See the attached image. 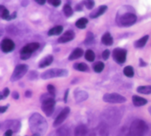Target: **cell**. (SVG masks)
<instances>
[{
    "label": "cell",
    "mask_w": 151,
    "mask_h": 136,
    "mask_svg": "<svg viewBox=\"0 0 151 136\" xmlns=\"http://www.w3.org/2000/svg\"><path fill=\"white\" fill-rule=\"evenodd\" d=\"M29 126L33 136L44 135L48 129L46 120L39 113H35L29 117Z\"/></svg>",
    "instance_id": "cell-1"
},
{
    "label": "cell",
    "mask_w": 151,
    "mask_h": 136,
    "mask_svg": "<svg viewBox=\"0 0 151 136\" xmlns=\"http://www.w3.org/2000/svg\"><path fill=\"white\" fill-rule=\"evenodd\" d=\"M148 132V126L142 120H135L132 122L129 129L130 136H146Z\"/></svg>",
    "instance_id": "cell-2"
},
{
    "label": "cell",
    "mask_w": 151,
    "mask_h": 136,
    "mask_svg": "<svg viewBox=\"0 0 151 136\" xmlns=\"http://www.w3.org/2000/svg\"><path fill=\"white\" fill-rule=\"evenodd\" d=\"M42 102V111L45 113L47 117L52 116L55 111V100L54 97L50 95L48 96V94H44L41 96Z\"/></svg>",
    "instance_id": "cell-3"
},
{
    "label": "cell",
    "mask_w": 151,
    "mask_h": 136,
    "mask_svg": "<svg viewBox=\"0 0 151 136\" xmlns=\"http://www.w3.org/2000/svg\"><path fill=\"white\" fill-rule=\"evenodd\" d=\"M68 75V71L63 68H51L41 75V78L43 80L54 78H60V77H66Z\"/></svg>",
    "instance_id": "cell-4"
},
{
    "label": "cell",
    "mask_w": 151,
    "mask_h": 136,
    "mask_svg": "<svg viewBox=\"0 0 151 136\" xmlns=\"http://www.w3.org/2000/svg\"><path fill=\"white\" fill-rule=\"evenodd\" d=\"M136 21H137V17L135 14L129 11L123 13L120 17L117 18L118 23L122 26H125V27H129V26L134 25Z\"/></svg>",
    "instance_id": "cell-5"
},
{
    "label": "cell",
    "mask_w": 151,
    "mask_h": 136,
    "mask_svg": "<svg viewBox=\"0 0 151 136\" xmlns=\"http://www.w3.org/2000/svg\"><path fill=\"white\" fill-rule=\"evenodd\" d=\"M40 44L38 42H32L27 44L26 46H24L21 49V52H20V54H21L20 55V57L23 60H28L32 56V53L34 51H37L40 48Z\"/></svg>",
    "instance_id": "cell-6"
},
{
    "label": "cell",
    "mask_w": 151,
    "mask_h": 136,
    "mask_svg": "<svg viewBox=\"0 0 151 136\" xmlns=\"http://www.w3.org/2000/svg\"><path fill=\"white\" fill-rule=\"evenodd\" d=\"M28 68H29V67L26 64L17 65L15 68H14L12 76H11V81L15 82L17 80H20L21 78H23L24 75H26L28 71Z\"/></svg>",
    "instance_id": "cell-7"
},
{
    "label": "cell",
    "mask_w": 151,
    "mask_h": 136,
    "mask_svg": "<svg viewBox=\"0 0 151 136\" xmlns=\"http://www.w3.org/2000/svg\"><path fill=\"white\" fill-rule=\"evenodd\" d=\"M103 100L106 103L110 104H119L126 102V99L120 94L116 93H106L103 96Z\"/></svg>",
    "instance_id": "cell-8"
},
{
    "label": "cell",
    "mask_w": 151,
    "mask_h": 136,
    "mask_svg": "<svg viewBox=\"0 0 151 136\" xmlns=\"http://www.w3.org/2000/svg\"><path fill=\"white\" fill-rule=\"evenodd\" d=\"M87 136H109L108 126L105 122H101Z\"/></svg>",
    "instance_id": "cell-9"
},
{
    "label": "cell",
    "mask_w": 151,
    "mask_h": 136,
    "mask_svg": "<svg viewBox=\"0 0 151 136\" xmlns=\"http://www.w3.org/2000/svg\"><path fill=\"white\" fill-rule=\"evenodd\" d=\"M126 56H127V51L126 50L122 49L120 48H116L113 51V60H115L119 64H122L126 60Z\"/></svg>",
    "instance_id": "cell-10"
},
{
    "label": "cell",
    "mask_w": 151,
    "mask_h": 136,
    "mask_svg": "<svg viewBox=\"0 0 151 136\" xmlns=\"http://www.w3.org/2000/svg\"><path fill=\"white\" fill-rule=\"evenodd\" d=\"M70 112V108L69 107L64 108L60 111V114L58 115L56 119L55 120V122H53L54 127H58V126H60V125L64 122V121L65 120L66 118L68 117Z\"/></svg>",
    "instance_id": "cell-11"
},
{
    "label": "cell",
    "mask_w": 151,
    "mask_h": 136,
    "mask_svg": "<svg viewBox=\"0 0 151 136\" xmlns=\"http://www.w3.org/2000/svg\"><path fill=\"white\" fill-rule=\"evenodd\" d=\"M14 48H15V44L14 41L9 38H5L1 42V50L4 53L12 52V51H14Z\"/></svg>",
    "instance_id": "cell-12"
},
{
    "label": "cell",
    "mask_w": 151,
    "mask_h": 136,
    "mask_svg": "<svg viewBox=\"0 0 151 136\" xmlns=\"http://www.w3.org/2000/svg\"><path fill=\"white\" fill-rule=\"evenodd\" d=\"M21 128V123L16 120H7L2 123V129H12L14 132H17Z\"/></svg>",
    "instance_id": "cell-13"
},
{
    "label": "cell",
    "mask_w": 151,
    "mask_h": 136,
    "mask_svg": "<svg viewBox=\"0 0 151 136\" xmlns=\"http://www.w3.org/2000/svg\"><path fill=\"white\" fill-rule=\"evenodd\" d=\"M76 35L75 32L72 30H68L66 32H64V34L62 35L60 38H58V43H60V44H64V43H67L69 41H72V40L74 39Z\"/></svg>",
    "instance_id": "cell-14"
},
{
    "label": "cell",
    "mask_w": 151,
    "mask_h": 136,
    "mask_svg": "<svg viewBox=\"0 0 151 136\" xmlns=\"http://www.w3.org/2000/svg\"><path fill=\"white\" fill-rule=\"evenodd\" d=\"M74 96H75V100L77 103H80L88 98V94L85 90H77L74 93Z\"/></svg>",
    "instance_id": "cell-15"
},
{
    "label": "cell",
    "mask_w": 151,
    "mask_h": 136,
    "mask_svg": "<svg viewBox=\"0 0 151 136\" xmlns=\"http://www.w3.org/2000/svg\"><path fill=\"white\" fill-rule=\"evenodd\" d=\"M106 10H107V6L106 5H101L98 9L93 11L91 14H89V16L91 18L95 19L104 14Z\"/></svg>",
    "instance_id": "cell-16"
},
{
    "label": "cell",
    "mask_w": 151,
    "mask_h": 136,
    "mask_svg": "<svg viewBox=\"0 0 151 136\" xmlns=\"http://www.w3.org/2000/svg\"><path fill=\"white\" fill-rule=\"evenodd\" d=\"M88 134V129L85 125H79L74 130V136H87Z\"/></svg>",
    "instance_id": "cell-17"
},
{
    "label": "cell",
    "mask_w": 151,
    "mask_h": 136,
    "mask_svg": "<svg viewBox=\"0 0 151 136\" xmlns=\"http://www.w3.org/2000/svg\"><path fill=\"white\" fill-rule=\"evenodd\" d=\"M54 60V58L52 55H48V56H45L40 60V63H39V67L40 68H44L45 67L48 66L52 64V62Z\"/></svg>",
    "instance_id": "cell-18"
},
{
    "label": "cell",
    "mask_w": 151,
    "mask_h": 136,
    "mask_svg": "<svg viewBox=\"0 0 151 136\" xmlns=\"http://www.w3.org/2000/svg\"><path fill=\"white\" fill-rule=\"evenodd\" d=\"M132 103L134 104V106L137 107H140V106L145 105L147 104V100L142 97L137 96V95H133L132 96Z\"/></svg>",
    "instance_id": "cell-19"
},
{
    "label": "cell",
    "mask_w": 151,
    "mask_h": 136,
    "mask_svg": "<svg viewBox=\"0 0 151 136\" xmlns=\"http://www.w3.org/2000/svg\"><path fill=\"white\" fill-rule=\"evenodd\" d=\"M84 54V51H83L82 48H76L72 53H70V56H69V60H76V59H79L81 56H83V55Z\"/></svg>",
    "instance_id": "cell-20"
},
{
    "label": "cell",
    "mask_w": 151,
    "mask_h": 136,
    "mask_svg": "<svg viewBox=\"0 0 151 136\" xmlns=\"http://www.w3.org/2000/svg\"><path fill=\"white\" fill-rule=\"evenodd\" d=\"M101 42L106 46H111L113 44V38L111 36L110 33L106 32L101 37Z\"/></svg>",
    "instance_id": "cell-21"
},
{
    "label": "cell",
    "mask_w": 151,
    "mask_h": 136,
    "mask_svg": "<svg viewBox=\"0 0 151 136\" xmlns=\"http://www.w3.org/2000/svg\"><path fill=\"white\" fill-rule=\"evenodd\" d=\"M148 38H149V36H144V37H142L140 39L137 40V41L134 42V46L136 48H141L145 46V44H147L148 41Z\"/></svg>",
    "instance_id": "cell-22"
},
{
    "label": "cell",
    "mask_w": 151,
    "mask_h": 136,
    "mask_svg": "<svg viewBox=\"0 0 151 136\" xmlns=\"http://www.w3.org/2000/svg\"><path fill=\"white\" fill-rule=\"evenodd\" d=\"M63 30H64V28H63L62 26H55V27H53L48 31V35L50 36H59L63 32Z\"/></svg>",
    "instance_id": "cell-23"
},
{
    "label": "cell",
    "mask_w": 151,
    "mask_h": 136,
    "mask_svg": "<svg viewBox=\"0 0 151 136\" xmlns=\"http://www.w3.org/2000/svg\"><path fill=\"white\" fill-rule=\"evenodd\" d=\"M0 14H1V17H2L3 20L10 21V13H9V10L5 9L3 5H0Z\"/></svg>",
    "instance_id": "cell-24"
},
{
    "label": "cell",
    "mask_w": 151,
    "mask_h": 136,
    "mask_svg": "<svg viewBox=\"0 0 151 136\" xmlns=\"http://www.w3.org/2000/svg\"><path fill=\"white\" fill-rule=\"evenodd\" d=\"M57 136H71V134L67 126H62L57 130Z\"/></svg>",
    "instance_id": "cell-25"
},
{
    "label": "cell",
    "mask_w": 151,
    "mask_h": 136,
    "mask_svg": "<svg viewBox=\"0 0 151 136\" xmlns=\"http://www.w3.org/2000/svg\"><path fill=\"white\" fill-rule=\"evenodd\" d=\"M137 91L139 93L149 95L151 94V85L149 86H140L137 88Z\"/></svg>",
    "instance_id": "cell-26"
},
{
    "label": "cell",
    "mask_w": 151,
    "mask_h": 136,
    "mask_svg": "<svg viewBox=\"0 0 151 136\" xmlns=\"http://www.w3.org/2000/svg\"><path fill=\"white\" fill-rule=\"evenodd\" d=\"M88 21L85 17H82V18L79 19L76 23V26L79 29H85L87 26Z\"/></svg>",
    "instance_id": "cell-27"
},
{
    "label": "cell",
    "mask_w": 151,
    "mask_h": 136,
    "mask_svg": "<svg viewBox=\"0 0 151 136\" xmlns=\"http://www.w3.org/2000/svg\"><path fill=\"white\" fill-rule=\"evenodd\" d=\"M123 73L128 78H133L134 75V68H133L132 66H128L124 68Z\"/></svg>",
    "instance_id": "cell-28"
},
{
    "label": "cell",
    "mask_w": 151,
    "mask_h": 136,
    "mask_svg": "<svg viewBox=\"0 0 151 136\" xmlns=\"http://www.w3.org/2000/svg\"><path fill=\"white\" fill-rule=\"evenodd\" d=\"M94 35H93L92 32H88L86 35V39H85L84 41V44L86 45H91L94 43Z\"/></svg>",
    "instance_id": "cell-29"
},
{
    "label": "cell",
    "mask_w": 151,
    "mask_h": 136,
    "mask_svg": "<svg viewBox=\"0 0 151 136\" xmlns=\"http://www.w3.org/2000/svg\"><path fill=\"white\" fill-rule=\"evenodd\" d=\"M85 57L87 61L94 62V59H95V54H94V51L91 50H87L85 53Z\"/></svg>",
    "instance_id": "cell-30"
},
{
    "label": "cell",
    "mask_w": 151,
    "mask_h": 136,
    "mask_svg": "<svg viewBox=\"0 0 151 136\" xmlns=\"http://www.w3.org/2000/svg\"><path fill=\"white\" fill-rule=\"evenodd\" d=\"M63 11L64 12V14L67 17H70L73 14V9L71 8V6L68 4H65L63 8Z\"/></svg>",
    "instance_id": "cell-31"
},
{
    "label": "cell",
    "mask_w": 151,
    "mask_h": 136,
    "mask_svg": "<svg viewBox=\"0 0 151 136\" xmlns=\"http://www.w3.org/2000/svg\"><path fill=\"white\" fill-rule=\"evenodd\" d=\"M104 68V63L103 62H98L94 66V71L97 73H101Z\"/></svg>",
    "instance_id": "cell-32"
},
{
    "label": "cell",
    "mask_w": 151,
    "mask_h": 136,
    "mask_svg": "<svg viewBox=\"0 0 151 136\" xmlns=\"http://www.w3.org/2000/svg\"><path fill=\"white\" fill-rule=\"evenodd\" d=\"M74 68H76L78 71H81V72H86L88 69V66L84 63H76V64H74Z\"/></svg>",
    "instance_id": "cell-33"
},
{
    "label": "cell",
    "mask_w": 151,
    "mask_h": 136,
    "mask_svg": "<svg viewBox=\"0 0 151 136\" xmlns=\"http://www.w3.org/2000/svg\"><path fill=\"white\" fill-rule=\"evenodd\" d=\"M83 3L85 5H86V9H88V10H91V9H92L93 8H94V5H95L94 2V1H92V0H88V1H84V2H83Z\"/></svg>",
    "instance_id": "cell-34"
},
{
    "label": "cell",
    "mask_w": 151,
    "mask_h": 136,
    "mask_svg": "<svg viewBox=\"0 0 151 136\" xmlns=\"http://www.w3.org/2000/svg\"><path fill=\"white\" fill-rule=\"evenodd\" d=\"M47 90H48V93L52 95V96H55V87H54L53 85H52V84H48V85L47 86Z\"/></svg>",
    "instance_id": "cell-35"
},
{
    "label": "cell",
    "mask_w": 151,
    "mask_h": 136,
    "mask_svg": "<svg viewBox=\"0 0 151 136\" xmlns=\"http://www.w3.org/2000/svg\"><path fill=\"white\" fill-rule=\"evenodd\" d=\"M9 93H10V91H9V89L8 88V87H6V88H5L3 90V91H2V94H1V95H0V99L2 100V99H3L4 98H7L8 96H9Z\"/></svg>",
    "instance_id": "cell-36"
},
{
    "label": "cell",
    "mask_w": 151,
    "mask_h": 136,
    "mask_svg": "<svg viewBox=\"0 0 151 136\" xmlns=\"http://www.w3.org/2000/svg\"><path fill=\"white\" fill-rule=\"evenodd\" d=\"M38 77V72H35V71H32L29 73L28 75V78L29 80H34V79L37 78Z\"/></svg>",
    "instance_id": "cell-37"
},
{
    "label": "cell",
    "mask_w": 151,
    "mask_h": 136,
    "mask_svg": "<svg viewBox=\"0 0 151 136\" xmlns=\"http://www.w3.org/2000/svg\"><path fill=\"white\" fill-rule=\"evenodd\" d=\"M110 51H109V50H105L103 53H102V58L104 59V60H108L109 56H110Z\"/></svg>",
    "instance_id": "cell-38"
},
{
    "label": "cell",
    "mask_w": 151,
    "mask_h": 136,
    "mask_svg": "<svg viewBox=\"0 0 151 136\" xmlns=\"http://www.w3.org/2000/svg\"><path fill=\"white\" fill-rule=\"evenodd\" d=\"M48 3L52 5L55 7H58L59 5L61 4V1L60 0H55V1H48Z\"/></svg>",
    "instance_id": "cell-39"
},
{
    "label": "cell",
    "mask_w": 151,
    "mask_h": 136,
    "mask_svg": "<svg viewBox=\"0 0 151 136\" xmlns=\"http://www.w3.org/2000/svg\"><path fill=\"white\" fill-rule=\"evenodd\" d=\"M14 133V131L12 129H8L5 132V136H12V134Z\"/></svg>",
    "instance_id": "cell-40"
},
{
    "label": "cell",
    "mask_w": 151,
    "mask_h": 136,
    "mask_svg": "<svg viewBox=\"0 0 151 136\" xmlns=\"http://www.w3.org/2000/svg\"><path fill=\"white\" fill-rule=\"evenodd\" d=\"M12 98H14V99H19V93L17 91L12 93Z\"/></svg>",
    "instance_id": "cell-41"
},
{
    "label": "cell",
    "mask_w": 151,
    "mask_h": 136,
    "mask_svg": "<svg viewBox=\"0 0 151 136\" xmlns=\"http://www.w3.org/2000/svg\"><path fill=\"white\" fill-rule=\"evenodd\" d=\"M8 109V106H2V107H0V113L1 114H3L5 111H7Z\"/></svg>",
    "instance_id": "cell-42"
},
{
    "label": "cell",
    "mask_w": 151,
    "mask_h": 136,
    "mask_svg": "<svg viewBox=\"0 0 151 136\" xmlns=\"http://www.w3.org/2000/svg\"><path fill=\"white\" fill-rule=\"evenodd\" d=\"M25 96L27 98H31V96H32V92H31L30 90H27L26 93H25Z\"/></svg>",
    "instance_id": "cell-43"
},
{
    "label": "cell",
    "mask_w": 151,
    "mask_h": 136,
    "mask_svg": "<svg viewBox=\"0 0 151 136\" xmlns=\"http://www.w3.org/2000/svg\"><path fill=\"white\" fill-rule=\"evenodd\" d=\"M139 62H140V66L141 67H144V66H146L147 65V63H145V62L144 61V60H142V59H140L139 60Z\"/></svg>",
    "instance_id": "cell-44"
},
{
    "label": "cell",
    "mask_w": 151,
    "mask_h": 136,
    "mask_svg": "<svg viewBox=\"0 0 151 136\" xmlns=\"http://www.w3.org/2000/svg\"><path fill=\"white\" fill-rule=\"evenodd\" d=\"M35 2H36L37 4H39V5H45V2H46L45 1V0H43V1H39V0H36Z\"/></svg>",
    "instance_id": "cell-45"
},
{
    "label": "cell",
    "mask_w": 151,
    "mask_h": 136,
    "mask_svg": "<svg viewBox=\"0 0 151 136\" xmlns=\"http://www.w3.org/2000/svg\"><path fill=\"white\" fill-rule=\"evenodd\" d=\"M69 94V90H67V91L65 92V95H64V102H67V97H68Z\"/></svg>",
    "instance_id": "cell-46"
},
{
    "label": "cell",
    "mask_w": 151,
    "mask_h": 136,
    "mask_svg": "<svg viewBox=\"0 0 151 136\" xmlns=\"http://www.w3.org/2000/svg\"><path fill=\"white\" fill-rule=\"evenodd\" d=\"M82 9H83V6H82L81 4H79V5H77L76 6V11H81Z\"/></svg>",
    "instance_id": "cell-47"
},
{
    "label": "cell",
    "mask_w": 151,
    "mask_h": 136,
    "mask_svg": "<svg viewBox=\"0 0 151 136\" xmlns=\"http://www.w3.org/2000/svg\"><path fill=\"white\" fill-rule=\"evenodd\" d=\"M28 3H29V2H27V1H23V2H21V5H22V6H24V7H26L27 5H28Z\"/></svg>",
    "instance_id": "cell-48"
},
{
    "label": "cell",
    "mask_w": 151,
    "mask_h": 136,
    "mask_svg": "<svg viewBox=\"0 0 151 136\" xmlns=\"http://www.w3.org/2000/svg\"><path fill=\"white\" fill-rule=\"evenodd\" d=\"M148 111H149L150 114V115H151V106L149 108H148Z\"/></svg>",
    "instance_id": "cell-49"
}]
</instances>
